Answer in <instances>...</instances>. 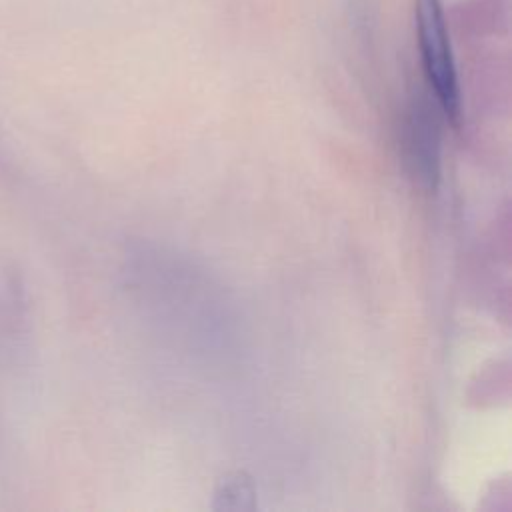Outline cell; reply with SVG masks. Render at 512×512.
<instances>
[{"instance_id": "1", "label": "cell", "mask_w": 512, "mask_h": 512, "mask_svg": "<svg viewBox=\"0 0 512 512\" xmlns=\"http://www.w3.org/2000/svg\"><path fill=\"white\" fill-rule=\"evenodd\" d=\"M416 42L426 80L442 112L458 122L462 100L442 0H414Z\"/></svg>"}, {"instance_id": "2", "label": "cell", "mask_w": 512, "mask_h": 512, "mask_svg": "<svg viewBox=\"0 0 512 512\" xmlns=\"http://www.w3.org/2000/svg\"><path fill=\"white\" fill-rule=\"evenodd\" d=\"M20 270L0 256V364L16 362L30 340V306Z\"/></svg>"}, {"instance_id": "3", "label": "cell", "mask_w": 512, "mask_h": 512, "mask_svg": "<svg viewBox=\"0 0 512 512\" xmlns=\"http://www.w3.org/2000/svg\"><path fill=\"white\" fill-rule=\"evenodd\" d=\"M222 494H224V496H218V498H224V500H228V498H236L234 508H244V506H248L244 500H246V498H252V490H250V486H248L246 482H242V480H234V482L224 484Z\"/></svg>"}]
</instances>
